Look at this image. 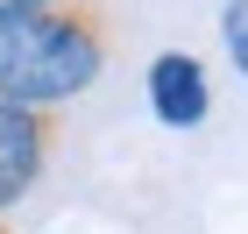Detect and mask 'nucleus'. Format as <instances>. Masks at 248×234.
<instances>
[{
  "label": "nucleus",
  "instance_id": "nucleus-1",
  "mask_svg": "<svg viewBox=\"0 0 248 234\" xmlns=\"http://www.w3.org/2000/svg\"><path fill=\"white\" fill-rule=\"evenodd\" d=\"M107 43H99V15L85 0L71 7H36V15H0V99L21 107H64L99 78Z\"/></svg>",
  "mask_w": 248,
  "mask_h": 234
},
{
  "label": "nucleus",
  "instance_id": "nucleus-2",
  "mask_svg": "<svg viewBox=\"0 0 248 234\" xmlns=\"http://www.w3.org/2000/svg\"><path fill=\"white\" fill-rule=\"evenodd\" d=\"M43 149H50V128H43V107H21V99H0V213H15L29 185L43 171Z\"/></svg>",
  "mask_w": 248,
  "mask_h": 234
},
{
  "label": "nucleus",
  "instance_id": "nucleus-3",
  "mask_svg": "<svg viewBox=\"0 0 248 234\" xmlns=\"http://www.w3.org/2000/svg\"><path fill=\"white\" fill-rule=\"evenodd\" d=\"M149 107L163 128H199L213 107V85H206V64L191 57V50H163L149 64Z\"/></svg>",
  "mask_w": 248,
  "mask_h": 234
},
{
  "label": "nucleus",
  "instance_id": "nucleus-4",
  "mask_svg": "<svg viewBox=\"0 0 248 234\" xmlns=\"http://www.w3.org/2000/svg\"><path fill=\"white\" fill-rule=\"evenodd\" d=\"M227 50H234V64H241V78H248V0L227 7Z\"/></svg>",
  "mask_w": 248,
  "mask_h": 234
},
{
  "label": "nucleus",
  "instance_id": "nucleus-5",
  "mask_svg": "<svg viewBox=\"0 0 248 234\" xmlns=\"http://www.w3.org/2000/svg\"><path fill=\"white\" fill-rule=\"evenodd\" d=\"M36 7H57V0H0V15H36Z\"/></svg>",
  "mask_w": 248,
  "mask_h": 234
}]
</instances>
